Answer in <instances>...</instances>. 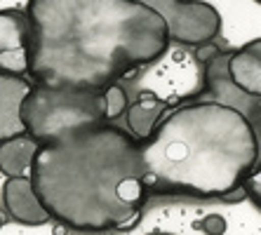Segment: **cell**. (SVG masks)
Instances as JSON below:
<instances>
[{
    "mask_svg": "<svg viewBox=\"0 0 261 235\" xmlns=\"http://www.w3.org/2000/svg\"><path fill=\"white\" fill-rule=\"evenodd\" d=\"M29 78L47 87L106 90L160 61L167 21L137 0H29Z\"/></svg>",
    "mask_w": 261,
    "mask_h": 235,
    "instance_id": "cell-1",
    "label": "cell"
},
{
    "mask_svg": "<svg viewBox=\"0 0 261 235\" xmlns=\"http://www.w3.org/2000/svg\"><path fill=\"white\" fill-rule=\"evenodd\" d=\"M31 179L52 221L80 235L129 233L151 198L141 144L113 122L40 144Z\"/></svg>",
    "mask_w": 261,
    "mask_h": 235,
    "instance_id": "cell-2",
    "label": "cell"
},
{
    "mask_svg": "<svg viewBox=\"0 0 261 235\" xmlns=\"http://www.w3.org/2000/svg\"><path fill=\"white\" fill-rule=\"evenodd\" d=\"M261 146L240 111L193 99L163 118L141 144L151 195L193 200L247 198L245 184L256 172Z\"/></svg>",
    "mask_w": 261,
    "mask_h": 235,
    "instance_id": "cell-3",
    "label": "cell"
},
{
    "mask_svg": "<svg viewBox=\"0 0 261 235\" xmlns=\"http://www.w3.org/2000/svg\"><path fill=\"white\" fill-rule=\"evenodd\" d=\"M101 122H109L106 90L47 87L33 83L24 101L26 132L40 144Z\"/></svg>",
    "mask_w": 261,
    "mask_h": 235,
    "instance_id": "cell-4",
    "label": "cell"
},
{
    "mask_svg": "<svg viewBox=\"0 0 261 235\" xmlns=\"http://www.w3.org/2000/svg\"><path fill=\"white\" fill-rule=\"evenodd\" d=\"M167 21L170 40L184 47H205L221 36V14L207 0H137Z\"/></svg>",
    "mask_w": 261,
    "mask_h": 235,
    "instance_id": "cell-5",
    "label": "cell"
},
{
    "mask_svg": "<svg viewBox=\"0 0 261 235\" xmlns=\"http://www.w3.org/2000/svg\"><path fill=\"white\" fill-rule=\"evenodd\" d=\"M231 52L233 49L228 47L221 49L217 42H210V45L198 49V57L202 59L205 87L193 99H210V101L226 103V106L240 111L249 120V125L254 127L256 139H259V146H261V97H252V94L243 92L231 80V73H228V57H231ZM259 167H261V158H259Z\"/></svg>",
    "mask_w": 261,
    "mask_h": 235,
    "instance_id": "cell-6",
    "label": "cell"
},
{
    "mask_svg": "<svg viewBox=\"0 0 261 235\" xmlns=\"http://www.w3.org/2000/svg\"><path fill=\"white\" fill-rule=\"evenodd\" d=\"M31 24L26 10H0V71L29 75Z\"/></svg>",
    "mask_w": 261,
    "mask_h": 235,
    "instance_id": "cell-7",
    "label": "cell"
},
{
    "mask_svg": "<svg viewBox=\"0 0 261 235\" xmlns=\"http://www.w3.org/2000/svg\"><path fill=\"white\" fill-rule=\"evenodd\" d=\"M3 212L5 217L21 226H45L52 221L49 212L40 202L31 176H10L3 184Z\"/></svg>",
    "mask_w": 261,
    "mask_h": 235,
    "instance_id": "cell-8",
    "label": "cell"
},
{
    "mask_svg": "<svg viewBox=\"0 0 261 235\" xmlns=\"http://www.w3.org/2000/svg\"><path fill=\"white\" fill-rule=\"evenodd\" d=\"M31 87H33V80L29 75L0 71V144L29 134L24 125V101Z\"/></svg>",
    "mask_w": 261,
    "mask_h": 235,
    "instance_id": "cell-9",
    "label": "cell"
},
{
    "mask_svg": "<svg viewBox=\"0 0 261 235\" xmlns=\"http://www.w3.org/2000/svg\"><path fill=\"white\" fill-rule=\"evenodd\" d=\"M231 80L243 92L252 97H261V38L245 42L228 57Z\"/></svg>",
    "mask_w": 261,
    "mask_h": 235,
    "instance_id": "cell-10",
    "label": "cell"
},
{
    "mask_svg": "<svg viewBox=\"0 0 261 235\" xmlns=\"http://www.w3.org/2000/svg\"><path fill=\"white\" fill-rule=\"evenodd\" d=\"M167 103L151 90H144L139 94V99L134 103H129L125 120H127V129L139 144H146L153 137V132L158 129V125L163 122Z\"/></svg>",
    "mask_w": 261,
    "mask_h": 235,
    "instance_id": "cell-11",
    "label": "cell"
},
{
    "mask_svg": "<svg viewBox=\"0 0 261 235\" xmlns=\"http://www.w3.org/2000/svg\"><path fill=\"white\" fill-rule=\"evenodd\" d=\"M38 148H40V141L31 134H21L10 141H3L0 144V174H5V179L31 176Z\"/></svg>",
    "mask_w": 261,
    "mask_h": 235,
    "instance_id": "cell-12",
    "label": "cell"
},
{
    "mask_svg": "<svg viewBox=\"0 0 261 235\" xmlns=\"http://www.w3.org/2000/svg\"><path fill=\"white\" fill-rule=\"evenodd\" d=\"M106 106H109V122H116L120 115L127 113L129 99L125 87H120V83L106 87Z\"/></svg>",
    "mask_w": 261,
    "mask_h": 235,
    "instance_id": "cell-13",
    "label": "cell"
},
{
    "mask_svg": "<svg viewBox=\"0 0 261 235\" xmlns=\"http://www.w3.org/2000/svg\"><path fill=\"white\" fill-rule=\"evenodd\" d=\"M193 228L202 230L205 235H224L226 228H228V223H226V219L221 217V214H207L200 221L193 223Z\"/></svg>",
    "mask_w": 261,
    "mask_h": 235,
    "instance_id": "cell-14",
    "label": "cell"
},
{
    "mask_svg": "<svg viewBox=\"0 0 261 235\" xmlns=\"http://www.w3.org/2000/svg\"><path fill=\"white\" fill-rule=\"evenodd\" d=\"M146 235H174V233H163V230H151V233H146Z\"/></svg>",
    "mask_w": 261,
    "mask_h": 235,
    "instance_id": "cell-15",
    "label": "cell"
},
{
    "mask_svg": "<svg viewBox=\"0 0 261 235\" xmlns=\"http://www.w3.org/2000/svg\"><path fill=\"white\" fill-rule=\"evenodd\" d=\"M3 223H5V217H3V214H0V228H3Z\"/></svg>",
    "mask_w": 261,
    "mask_h": 235,
    "instance_id": "cell-16",
    "label": "cell"
},
{
    "mask_svg": "<svg viewBox=\"0 0 261 235\" xmlns=\"http://www.w3.org/2000/svg\"><path fill=\"white\" fill-rule=\"evenodd\" d=\"M256 3H259V5H261V0H256Z\"/></svg>",
    "mask_w": 261,
    "mask_h": 235,
    "instance_id": "cell-17",
    "label": "cell"
}]
</instances>
